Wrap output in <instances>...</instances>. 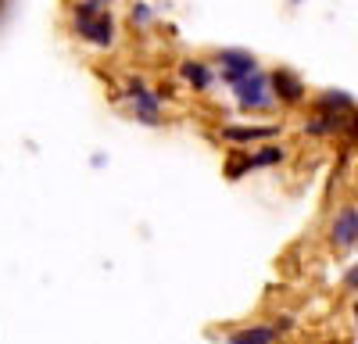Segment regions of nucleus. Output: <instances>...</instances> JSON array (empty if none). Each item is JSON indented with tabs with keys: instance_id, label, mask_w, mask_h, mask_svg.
Returning <instances> with one entry per match:
<instances>
[{
	"instance_id": "nucleus-6",
	"label": "nucleus",
	"mask_w": 358,
	"mask_h": 344,
	"mask_svg": "<svg viewBox=\"0 0 358 344\" xmlns=\"http://www.w3.org/2000/svg\"><path fill=\"white\" fill-rule=\"evenodd\" d=\"M215 76H219V83H226V86H236L241 79H248L251 72H258L262 65H258V57L251 54V50H241V47H222V50H215Z\"/></svg>"
},
{
	"instance_id": "nucleus-16",
	"label": "nucleus",
	"mask_w": 358,
	"mask_h": 344,
	"mask_svg": "<svg viewBox=\"0 0 358 344\" xmlns=\"http://www.w3.org/2000/svg\"><path fill=\"white\" fill-rule=\"evenodd\" d=\"M341 136H348V140H355V143H358V111L344 122V133H341Z\"/></svg>"
},
{
	"instance_id": "nucleus-2",
	"label": "nucleus",
	"mask_w": 358,
	"mask_h": 344,
	"mask_svg": "<svg viewBox=\"0 0 358 344\" xmlns=\"http://www.w3.org/2000/svg\"><path fill=\"white\" fill-rule=\"evenodd\" d=\"M229 94H233L236 108H241L244 115H268L276 108V97H273V86H268V72L265 69H258L248 79H241L236 86H229Z\"/></svg>"
},
{
	"instance_id": "nucleus-17",
	"label": "nucleus",
	"mask_w": 358,
	"mask_h": 344,
	"mask_svg": "<svg viewBox=\"0 0 358 344\" xmlns=\"http://www.w3.org/2000/svg\"><path fill=\"white\" fill-rule=\"evenodd\" d=\"M351 323H355V330H358V294H355V301H351Z\"/></svg>"
},
{
	"instance_id": "nucleus-4",
	"label": "nucleus",
	"mask_w": 358,
	"mask_h": 344,
	"mask_svg": "<svg viewBox=\"0 0 358 344\" xmlns=\"http://www.w3.org/2000/svg\"><path fill=\"white\" fill-rule=\"evenodd\" d=\"M326 237H330V248H334L337 255L358 251V215H355V201H348V205H337V212L330 215V226H326Z\"/></svg>"
},
{
	"instance_id": "nucleus-10",
	"label": "nucleus",
	"mask_w": 358,
	"mask_h": 344,
	"mask_svg": "<svg viewBox=\"0 0 358 344\" xmlns=\"http://www.w3.org/2000/svg\"><path fill=\"white\" fill-rule=\"evenodd\" d=\"M276 341H280V330L273 323H248L226 334V344H276Z\"/></svg>"
},
{
	"instance_id": "nucleus-20",
	"label": "nucleus",
	"mask_w": 358,
	"mask_h": 344,
	"mask_svg": "<svg viewBox=\"0 0 358 344\" xmlns=\"http://www.w3.org/2000/svg\"><path fill=\"white\" fill-rule=\"evenodd\" d=\"M290 4H297V0H290Z\"/></svg>"
},
{
	"instance_id": "nucleus-12",
	"label": "nucleus",
	"mask_w": 358,
	"mask_h": 344,
	"mask_svg": "<svg viewBox=\"0 0 358 344\" xmlns=\"http://www.w3.org/2000/svg\"><path fill=\"white\" fill-rule=\"evenodd\" d=\"M348 119H351V115H348ZM301 133H305V136H312V140H330V136H341V133H344V122L330 119V115L312 111L308 119H305V126H301Z\"/></svg>"
},
{
	"instance_id": "nucleus-8",
	"label": "nucleus",
	"mask_w": 358,
	"mask_h": 344,
	"mask_svg": "<svg viewBox=\"0 0 358 344\" xmlns=\"http://www.w3.org/2000/svg\"><path fill=\"white\" fill-rule=\"evenodd\" d=\"M312 111L330 115V119H337V122H348V115H355L358 104H355V97L344 94V90H322V94L312 97Z\"/></svg>"
},
{
	"instance_id": "nucleus-21",
	"label": "nucleus",
	"mask_w": 358,
	"mask_h": 344,
	"mask_svg": "<svg viewBox=\"0 0 358 344\" xmlns=\"http://www.w3.org/2000/svg\"><path fill=\"white\" fill-rule=\"evenodd\" d=\"M0 4H4V0H0Z\"/></svg>"
},
{
	"instance_id": "nucleus-14",
	"label": "nucleus",
	"mask_w": 358,
	"mask_h": 344,
	"mask_svg": "<svg viewBox=\"0 0 358 344\" xmlns=\"http://www.w3.org/2000/svg\"><path fill=\"white\" fill-rule=\"evenodd\" d=\"M151 22H155V8L147 4V0H136L129 8V25L133 29H151Z\"/></svg>"
},
{
	"instance_id": "nucleus-9",
	"label": "nucleus",
	"mask_w": 358,
	"mask_h": 344,
	"mask_svg": "<svg viewBox=\"0 0 358 344\" xmlns=\"http://www.w3.org/2000/svg\"><path fill=\"white\" fill-rule=\"evenodd\" d=\"M179 79H183L194 94H208L212 86L219 83L215 69L208 62H197V57H187V62H179Z\"/></svg>"
},
{
	"instance_id": "nucleus-15",
	"label": "nucleus",
	"mask_w": 358,
	"mask_h": 344,
	"mask_svg": "<svg viewBox=\"0 0 358 344\" xmlns=\"http://www.w3.org/2000/svg\"><path fill=\"white\" fill-rule=\"evenodd\" d=\"M341 287H344V291H351V294H358V262L344 273V280H341Z\"/></svg>"
},
{
	"instance_id": "nucleus-3",
	"label": "nucleus",
	"mask_w": 358,
	"mask_h": 344,
	"mask_svg": "<svg viewBox=\"0 0 358 344\" xmlns=\"http://www.w3.org/2000/svg\"><path fill=\"white\" fill-rule=\"evenodd\" d=\"M72 33L90 43V47H97V50H108L115 47V36H118V22L115 15L104 8V11H94V15H79L72 11Z\"/></svg>"
},
{
	"instance_id": "nucleus-5",
	"label": "nucleus",
	"mask_w": 358,
	"mask_h": 344,
	"mask_svg": "<svg viewBox=\"0 0 358 344\" xmlns=\"http://www.w3.org/2000/svg\"><path fill=\"white\" fill-rule=\"evenodd\" d=\"M280 133H283L280 122H244V126L226 122V126H219V140L229 143V148H258V143H268Z\"/></svg>"
},
{
	"instance_id": "nucleus-11",
	"label": "nucleus",
	"mask_w": 358,
	"mask_h": 344,
	"mask_svg": "<svg viewBox=\"0 0 358 344\" xmlns=\"http://www.w3.org/2000/svg\"><path fill=\"white\" fill-rule=\"evenodd\" d=\"M287 162V148L283 143H258V148H251V172H265V169H276Z\"/></svg>"
},
{
	"instance_id": "nucleus-7",
	"label": "nucleus",
	"mask_w": 358,
	"mask_h": 344,
	"mask_svg": "<svg viewBox=\"0 0 358 344\" xmlns=\"http://www.w3.org/2000/svg\"><path fill=\"white\" fill-rule=\"evenodd\" d=\"M268 86H273L276 104H283V108H297V104L308 101L305 79L297 72H290V69H273V72H268Z\"/></svg>"
},
{
	"instance_id": "nucleus-13",
	"label": "nucleus",
	"mask_w": 358,
	"mask_h": 344,
	"mask_svg": "<svg viewBox=\"0 0 358 344\" xmlns=\"http://www.w3.org/2000/svg\"><path fill=\"white\" fill-rule=\"evenodd\" d=\"M222 172H226V180H244L248 172H251V148H233L229 151V158H226V165H222Z\"/></svg>"
},
{
	"instance_id": "nucleus-19",
	"label": "nucleus",
	"mask_w": 358,
	"mask_h": 344,
	"mask_svg": "<svg viewBox=\"0 0 358 344\" xmlns=\"http://www.w3.org/2000/svg\"><path fill=\"white\" fill-rule=\"evenodd\" d=\"M355 215H358V205H355Z\"/></svg>"
},
{
	"instance_id": "nucleus-1",
	"label": "nucleus",
	"mask_w": 358,
	"mask_h": 344,
	"mask_svg": "<svg viewBox=\"0 0 358 344\" xmlns=\"http://www.w3.org/2000/svg\"><path fill=\"white\" fill-rule=\"evenodd\" d=\"M122 101L129 104L133 119H136L140 126H162V122H165V101H162L158 90H151V86H147L143 76H129V79L122 83Z\"/></svg>"
},
{
	"instance_id": "nucleus-18",
	"label": "nucleus",
	"mask_w": 358,
	"mask_h": 344,
	"mask_svg": "<svg viewBox=\"0 0 358 344\" xmlns=\"http://www.w3.org/2000/svg\"><path fill=\"white\" fill-rule=\"evenodd\" d=\"M97 4H104V8H108V4H115V0H97Z\"/></svg>"
}]
</instances>
